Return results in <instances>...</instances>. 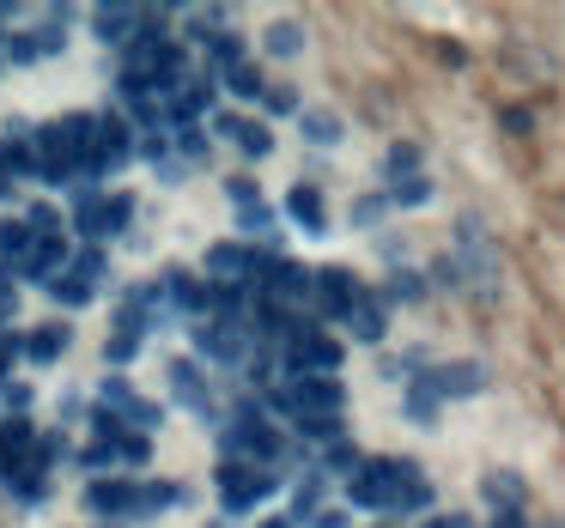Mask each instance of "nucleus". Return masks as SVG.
I'll return each mask as SVG.
<instances>
[{
	"label": "nucleus",
	"mask_w": 565,
	"mask_h": 528,
	"mask_svg": "<svg viewBox=\"0 0 565 528\" xmlns=\"http://www.w3.org/2000/svg\"><path fill=\"white\" fill-rule=\"evenodd\" d=\"M310 528H347V510H317V516H310Z\"/></svg>",
	"instance_id": "50"
},
{
	"label": "nucleus",
	"mask_w": 565,
	"mask_h": 528,
	"mask_svg": "<svg viewBox=\"0 0 565 528\" xmlns=\"http://www.w3.org/2000/svg\"><path fill=\"white\" fill-rule=\"evenodd\" d=\"M480 498H487L499 516H504V510H523V479H516L511 467H492V474L480 479Z\"/></svg>",
	"instance_id": "19"
},
{
	"label": "nucleus",
	"mask_w": 565,
	"mask_h": 528,
	"mask_svg": "<svg viewBox=\"0 0 565 528\" xmlns=\"http://www.w3.org/2000/svg\"><path fill=\"white\" fill-rule=\"evenodd\" d=\"M359 292H365V285H359L347 268H334V261H329V268H310V292L305 298H310V310H317V316H341Z\"/></svg>",
	"instance_id": "8"
},
{
	"label": "nucleus",
	"mask_w": 565,
	"mask_h": 528,
	"mask_svg": "<svg viewBox=\"0 0 565 528\" xmlns=\"http://www.w3.org/2000/svg\"><path fill=\"white\" fill-rule=\"evenodd\" d=\"M225 195H232L237 207H256V201H262V195H256V183H249V176H232V183H225Z\"/></svg>",
	"instance_id": "47"
},
{
	"label": "nucleus",
	"mask_w": 565,
	"mask_h": 528,
	"mask_svg": "<svg viewBox=\"0 0 565 528\" xmlns=\"http://www.w3.org/2000/svg\"><path fill=\"white\" fill-rule=\"evenodd\" d=\"M92 31H98L104 43H116V50H128L135 37H147V7H98V13H92Z\"/></svg>",
	"instance_id": "12"
},
{
	"label": "nucleus",
	"mask_w": 565,
	"mask_h": 528,
	"mask_svg": "<svg viewBox=\"0 0 565 528\" xmlns=\"http://www.w3.org/2000/svg\"><path fill=\"white\" fill-rule=\"evenodd\" d=\"M110 450H116V462H122V467H147L152 443L147 438H128V431H122V438H110Z\"/></svg>",
	"instance_id": "41"
},
{
	"label": "nucleus",
	"mask_w": 565,
	"mask_h": 528,
	"mask_svg": "<svg viewBox=\"0 0 565 528\" xmlns=\"http://www.w3.org/2000/svg\"><path fill=\"white\" fill-rule=\"evenodd\" d=\"M341 322H347V334H353V341H365V346H377L383 334H390V316H383V304L371 292H359L353 304L341 310Z\"/></svg>",
	"instance_id": "13"
},
{
	"label": "nucleus",
	"mask_w": 565,
	"mask_h": 528,
	"mask_svg": "<svg viewBox=\"0 0 565 528\" xmlns=\"http://www.w3.org/2000/svg\"><path fill=\"white\" fill-rule=\"evenodd\" d=\"M67 341H74V334H67L62 322H43V328L25 341V358H38V365H55V358L67 353Z\"/></svg>",
	"instance_id": "22"
},
{
	"label": "nucleus",
	"mask_w": 565,
	"mask_h": 528,
	"mask_svg": "<svg viewBox=\"0 0 565 528\" xmlns=\"http://www.w3.org/2000/svg\"><path fill=\"white\" fill-rule=\"evenodd\" d=\"M419 298H426V280L414 268H390V285H383L377 304H419Z\"/></svg>",
	"instance_id": "25"
},
{
	"label": "nucleus",
	"mask_w": 565,
	"mask_h": 528,
	"mask_svg": "<svg viewBox=\"0 0 565 528\" xmlns=\"http://www.w3.org/2000/svg\"><path fill=\"white\" fill-rule=\"evenodd\" d=\"M402 401H407V419H414V425H431V419H438V395H431V382L426 377H414V382H402Z\"/></svg>",
	"instance_id": "28"
},
{
	"label": "nucleus",
	"mask_w": 565,
	"mask_h": 528,
	"mask_svg": "<svg viewBox=\"0 0 565 528\" xmlns=\"http://www.w3.org/2000/svg\"><path fill=\"white\" fill-rule=\"evenodd\" d=\"M359 462H365V455H359L347 438H341V443H329V455H322V467H329V474H353ZM322 467H317V474H322Z\"/></svg>",
	"instance_id": "42"
},
{
	"label": "nucleus",
	"mask_w": 565,
	"mask_h": 528,
	"mask_svg": "<svg viewBox=\"0 0 565 528\" xmlns=\"http://www.w3.org/2000/svg\"><path fill=\"white\" fill-rule=\"evenodd\" d=\"M201 43H207V74L213 79L244 62V37H237V31H213V37H201Z\"/></svg>",
	"instance_id": "21"
},
{
	"label": "nucleus",
	"mask_w": 565,
	"mask_h": 528,
	"mask_svg": "<svg viewBox=\"0 0 565 528\" xmlns=\"http://www.w3.org/2000/svg\"><path fill=\"white\" fill-rule=\"evenodd\" d=\"M152 176H159V183H183V176H189V164L164 152V159H152Z\"/></svg>",
	"instance_id": "46"
},
{
	"label": "nucleus",
	"mask_w": 565,
	"mask_h": 528,
	"mask_svg": "<svg viewBox=\"0 0 565 528\" xmlns=\"http://www.w3.org/2000/svg\"><path fill=\"white\" fill-rule=\"evenodd\" d=\"M547 528H565V522H547Z\"/></svg>",
	"instance_id": "56"
},
{
	"label": "nucleus",
	"mask_w": 565,
	"mask_h": 528,
	"mask_svg": "<svg viewBox=\"0 0 565 528\" xmlns=\"http://www.w3.org/2000/svg\"><path fill=\"white\" fill-rule=\"evenodd\" d=\"M0 401L13 407V413H25V407H31V389H25V382H7V389H0Z\"/></svg>",
	"instance_id": "48"
},
{
	"label": "nucleus",
	"mask_w": 565,
	"mask_h": 528,
	"mask_svg": "<svg viewBox=\"0 0 565 528\" xmlns=\"http://www.w3.org/2000/svg\"><path fill=\"white\" fill-rule=\"evenodd\" d=\"M237 231H244L249 237V249H256V244H280V219H274V207H262V201H256V207H237Z\"/></svg>",
	"instance_id": "20"
},
{
	"label": "nucleus",
	"mask_w": 565,
	"mask_h": 528,
	"mask_svg": "<svg viewBox=\"0 0 565 528\" xmlns=\"http://www.w3.org/2000/svg\"><path fill=\"white\" fill-rule=\"evenodd\" d=\"M135 159V128H128V116H98V128H92V152H86V171L98 176H110V171H122V164Z\"/></svg>",
	"instance_id": "5"
},
{
	"label": "nucleus",
	"mask_w": 565,
	"mask_h": 528,
	"mask_svg": "<svg viewBox=\"0 0 565 528\" xmlns=\"http://www.w3.org/2000/svg\"><path fill=\"white\" fill-rule=\"evenodd\" d=\"M220 498H225V510H256L262 498H274L280 492V474L274 467H249V462H220Z\"/></svg>",
	"instance_id": "4"
},
{
	"label": "nucleus",
	"mask_w": 565,
	"mask_h": 528,
	"mask_svg": "<svg viewBox=\"0 0 565 528\" xmlns=\"http://www.w3.org/2000/svg\"><path fill=\"white\" fill-rule=\"evenodd\" d=\"M74 231L92 237V244H98V237H110V219H104V195H79V201H74Z\"/></svg>",
	"instance_id": "24"
},
{
	"label": "nucleus",
	"mask_w": 565,
	"mask_h": 528,
	"mask_svg": "<svg viewBox=\"0 0 565 528\" xmlns=\"http://www.w3.org/2000/svg\"><path fill=\"white\" fill-rule=\"evenodd\" d=\"M164 377H171V395L189 407V413H201L207 425H225V407L213 401V389H207V377H201L195 358H171V365H164Z\"/></svg>",
	"instance_id": "7"
},
{
	"label": "nucleus",
	"mask_w": 565,
	"mask_h": 528,
	"mask_svg": "<svg viewBox=\"0 0 565 528\" xmlns=\"http://www.w3.org/2000/svg\"><path fill=\"white\" fill-rule=\"evenodd\" d=\"M383 213H390V201H383V195H359V201H353V213H347V219H353L359 231H371V225H383Z\"/></svg>",
	"instance_id": "40"
},
{
	"label": "nucleus",
	"mask_w": 565,
	"mask_h": 528,
	"mask_svg": "<svg viewBox=\"0 0 565 528\" xmlns=\"http://www.w3.org/2000/svg\"><path fill=\"white\" fill-rule=\"evenodd\" d=\"M426 504H431V486H426V474H419V479H402V492H395L390 510L395 516H414V510H426Z\"/></svg>",
	"instance_id": "36"
},
{
	"label": "nucleus",
	"mask_w": 565,
	"mask_h": 528,
	"mask_svg": "<svg viewBox=\"0 0 565 528\" xmlns=\"http://www.w3.org/2000/svg\"><path fill=\"white\" fill-rule=\"evenodd\" d=\"M262 104H268L274 116H292L298 110V91L292 86H268V91H262Z\"/></svg>",
	"instance_id": "45"
},
{
	"label": "nucleus",
	"mask_w": 565,
	"mask_h": 528,
	"mask_svg": "<svg viewBox=\"0 0 565 528\" xmlns=\"http://www.w3.org/2000/svg\"><path fill=\"white\" fill-rule=\"evenodd\" d=\"M298 128H305L310 147H334L341 140V116L334 110H298Z\"/></svg>",
	"instance_id": "26"
},
{
	"label": "nucleus",
	"mask_w": 565,
	"mask_h": 528,
	"mask_svg": "<svg viewBox=\"0 0 565 528\" xmlns=\"http://www.w3.org/2000/svg\"><path fill=\"white\" fill-rule=\"evenodd\" d=\"M402 479H419V462H407V455H365V462L347 474V498L365 504V510H390Z\"/></svg>",
	"instance_id": "1"
},
{
	"label": "nucleus",
	"mask_w": 565,
	"mask_h": 528,
	"mask_svg": "<svg viewBox=\"0 0 565 528\" xmlns=\"http://www.w3.org/2000/svg\"><path fill=\"white\" fill-rule=\"evenodd\" d=\"M237 152H244V159H268V152H274V134L244 116V128H237Z\"/></svg>",
	"instance_id": "37"
},
{
	"label": "nucleus",
	"mask_w": 565,
	"mask_h": 528,
	"mask_svg": "<svg viewBox=\"0 0 565 528\" xmlns=\"http://www.w3.org/2000/svg\"><path fill=\"white\" fill-rule=\"evenodd\" d=\"M67 273L98 292V280H110V261H104V249H79V256H67Z\"/></svg>",
	"instance_id": "29"
},
{
	"label": "nucleus",
	"mask_w": 565,
	"mask_h": 528,
	"mask_svg": "<svg viewBox=\"0 0 565 528\" xmlns=\"http://www.w3.org/2000/svg\"><path fill=\"white\" fill-rule=\"evenodd\" d=\"M383 201H390V207H426V201H431V183H426V176H395Z\"/></svg>",
	"instance_id": "32"
},
{
	"label": "nucleus",
	"mask_w": 565,
	"mask_h": 528,
	"mask_svg": "<svg viewBox=\"0 0 565 528\" xmlns=\"http://www.w3.org/2000/svg\"><path fill=\"white\" fill-rule=\"evenodd\" d=\"M492 528H529V522H523V510H504V516H492Z\"/></svg>",
	"instance_id": "52"
},
{
	"label": "nucleus",
	"mask_w": 565,
	"mask_h": 528,
	"mask_svg": "<svg viewBox=\"0 0 565 528\" xmlns=\"http://www.w3.org/2000/svg\"><path fill=\"white\" fill-rule=\"evenodd\" d=\"M220 79H225V91H232V98H262V91H268V79H262L256 62H237L232 74H220Z\"/></svg>",
	"instance_id": "30"
},
{
	"label": "nucleus",
	"mask_w": 565,
	"mask_h": 528,
	"mask_svg": "<svg viewBox=\"0 0 565 528\" xmlns=\"http://www.w3.org/2000/svg\"><path fill=\"white\" fill-rule=\"evenodd\" d=\"M79 467H92V474H104V467H116V450H110V438H98L86 455H79Z\"/></svg>",
	"instance_id": "44"
},
{
	"label": "nucleus",
	"mask_w": 565,
	"mask_h": 528,
	"mask_svg": "<svg viewBox=\"0 0 565 528\" xmlns=\"http://www.w3.org/2000/svg\"><path fill=\"white\" fill-rule=\"evenodd\" d=\"M195 353L207 358V365H244V353H249V322H207V316H195Z\"/></svg>",
	"instance_id": "6"
},
{
	"label": "nucleus",
	"mask_w": 565,
	"mask_h": 528,
	"mask_svg": "<svg viewBox=\"0 0 565 528\" xmlns=\"http://www.w3.org/2000/svg\"><path fill=\"white\" fill-rule=\"evenodd\" d=\"M256 528H292V516H268V522H256Z\"/></svg>",
	"instance_id": "53"
},
{
	"label": "nucleus",
	"mask_w": 565,
	"mask_h": 528,
	"mask_svg": "<svg viewBox=\"0 0 565 528\" xmlns=\"http://www.w3.org/2000/svg\"><path fill=\"white\" fill-rule=\"evenodd\" d=\"M50 298H55V304H62V310H79V304H92V285H79L74 280V273H55V280H50Z\"/></svg>",
	"instance_id": "35"
},
{
	"label": "nucleus",
	"mask_w": 565,
	"mask_h": 528,
	"mask_svg": "<svg viewBox=\"0 0 565 528\" xmlns=\"http://www.w3.org/2000/svg\"><path fill=\"white\" fill-rule=\"evenodd\" d=\"M164 140H171V147L183 152V164H201V159H213V140L201 134V128H171Z\"/></svg>",
	"instance_id": "34"
},
{
	"label": "nucleus",
	"mask_w": 565,
	"mask_h": 528,
	"mask_svg": "<svg viewBox=\"0 0 565 528\" xmlns=\"http://www.w3.org/2000/svg\"><path fill=\"white\" fill-rule=\"evenodd\" d=\"M262 50H268V55H298V50H305V25H292V19H280V25H268V37H262Z\"/></svg>",
	"instance_id": "33"
},
{
	"label": "nucleus",
	"mask_w": 565,
	"mask_h": 528,
	"mask_svg": "<svg viewBox=\"0 0 565 528\" xmlns=\"http://www.w3.org/2000/svg\"><path fill=\"white\" fill-rule=\"evenodd\" d=\"M383 171H390V183H395V176H419V147H414V140H395L390 159H383Z\"/></svg>",
	"instance_id": "38"
},
{
	"label": "nucleus",
	"mask_w": 565,
	"mask_h": 528,
	"mask_svg": "<svg viewBox=\"0 0 565 528\" xmlns=\"http://www.w3.org/2000/svg\"><path fill=\"white\" fill-rule=\"evenodd\" d=\"M298 425V438H310V443H341V419L334 413H322V419H292Z\"/></svg>",
	"instance_id": "39"
},
{
	"label": "nucleus",
	"mask_w": 565,
	"mask_h": 528,
	"mask_svg": "<svg viewBox=\"0 0 565 528\" xmlns=\"http://www.w3.org/2000/svg\"><path fill=\"white\" fill-rule=\"evenodd\" d=\"M317 510H322V474L310 467V474L298 479V492H292V522H310Z\"/></svg>",
	"instance_id": "31"
},
{
	"label": "nucleus",
	"mask_w": 565,
	"mask_h": 528,
	"mask_svg": "<svg viewBox=\"0 0 565 528\" xmlns=\"http://www.w3.org/2000/svg\"><path fill=\"white\" fill-rule=\"evenodd\" d=\"M13 164H7V147H0V201H13Z\"/></svg>",
	"instance_id": "49"
},
{
	"label": "nucleus",
	"mask_w": 565,
	"mask_h": 528,
	"mask_svg": "<svg viewBox=\"0 0 565 528\" xmlns=\"http://www.w3.org/2000/svg\"><path fill=\"white\" fill-rule=\"evenodd\" d=\"M98 401H104V419H110L116 431L135 425V438H140V431H152V425L164 419V407L147 401V395H135V382H128V377H104Z\"/></svg>",
	"instance_id": "3"
},
{
	"label": "nucleus",
	"mask_w": 565,
	"mask_h": 528,
	"mask_svg": "<svg viewBox=\"0 0 565 528\" xmlns=\"http://www.w3.org/2000/svg\"><path fill=\"white\" fill-rule=\"evenodd\" d=\"M159 298H164L171 310H195V316H201V298H207V285H201L189 268H164V273H159Z\"/></svg>",
	"instance_id": "16"
},
{
	"label": "nucleus",
	"mask_w": 565,
	"mask_h": 528,
	"mask_svg": "<svg viewBox=\"0 0 565 528\" xmlns=\"http://www.w3.org/2000/svg\"><path fill=\"white\" fill-rule=\"evenodd\" d=\"M426 528H475V522H468V516L462 510H450V516H431V522Z\"/></svg>",
	"instance_id": "51"
},
{
	"label": "nucleus",
	"mask_w": 565,
	"mask_h": 528,
	"mask_svg": "<svg viewBox=\"0 0 565 528\" xmlns=\"http://www.w3.org/2000/svg\"><path fill=\"white\" fill-rule=\"evenodd\" d=\"M450 268H456V285H468L475 298H499V256L487 244H462L450 256Z\"/></svg>",
	"instance_id": "9"
},
{
	"label": "nucleus",
	"mask_w": 565,
	"mask_h": 528,
	"mask_svg": "<svg viewBox=\"0 0 565 528\" xmlns=\"http://www.w3.org/2000/svg\"><path fill=\"white\" fill-rule=\"evenodd\" d=\"M0 389H7V370H0Z\"/></svg>",
	"instance_id": "55"
},
{
	"label": "nucleus",
	"mask_w": 565,
	"mask_h": 528,
	"mask_svg": "<svg viewBox=\"0 0 565 528\" xmlns=\"http://www.w3.org/2000/svg\"><path fill=\"white\" fill-rule=\"evenodd\" d=\"M7 19H13V7H0V25H7Z\"/></svg>",
	"instance_id": "54"
},
{
	"label": "nucleus",
	"mask_w": 565,
	"mask_h": 528,
	"mask_svg": "<svg viewBox=\"0 0 565 528\" xmlns=\"http://www.w3.org/2000/svg\"><path fill=\"white\" fill-rule=\"evenodd\" d=\"M426 382H431L438 401H468V395L487 389V365H480V358H456V365H438Z\"/></svg>",
	"instance_id": "10"
},
{
	"label": "nucleus",
	"mask_w": 565,
	"mask_h": 528,
	"mask_svg": "<svg viewBox=\"0 0 565 528\" xmlns=\"http://www.w3.org/2000/svg\"><path fill=\"white\" fill-rule=\"evenodd\" d=\"M0 486H7V492H13V498L19 504H43V492H50V474H38V467H13V474H7V479H0Z\"/></svg>",
	"instance_id": "27"
},
{
	"label": "nucleus",
	"mask_w": 565,
	"mask_h": 528,
	"mask_svg": "<svg viewBox=\"0 0 565 528\" xmlns=\"http://www.w3.org/2000/svg\"><path fill=\"white\" fill-rule=\"evenodd\" d=\"M86 510L98 516V522H128V510H135V479H128V474L92 479V486H86Z\"/></svg>",
	"instance_id": "11"
},
{
	"label": "nucleus",
	"mask_w": 565,
	"mask_h": 528,
	"mask_svg": "<svg viewBox=\"0 0 565 528\" xmlns=\"http://www.w3.org/2000/svg\"><path fill=\"white\" fill-rule=\"evenodd\" d=\"M135 353H140V341H135V334H110V341H104V358H110V365H128Z\"/></svg>",
	"instance_id": "43"
},
{
	"label": "nucleus",
	"mask_w": 565,
	"mask_h": 528,
	"mask_svg": "<svg viewBox=\"0 0 565 528\" xmlns=\"http://www.w3.org/2000/svg\"><path fill=\"white\" fill-rule=\"evenodd\" d=\"M67 19H74L67 7H50V13H43V25L31 31V50H38V62H43V55H55V50L67 43Z\"/></svg>",
	"instance_id": "23"
},
{
	"label": "nucleus",
	"mask_w": 565,
	"mask_h": 528,
	"mask_svg": "<svg viewBox=\"0 0 565 528\" xmlns=\"http://www.w3.org/2000/svg\"><path fill=\"white\" fill-rule=\"evenodd\" d=\"M286 213H292V219L305 225L310 237L329 231V207H322V188H317V183H298L292 195H286Z\"/></svg>",
	"instance_id": "18"
},
{
	"label": "nucleus",
	"mask_w": 565,
	"mask_h": 528,
	"mask_svg": "<svg viewBox=\"0 0 565 528\" xmlns=\"http://www.w3.org/2000/svg\"><path fill=\"white\" fill-rule=\"evenodd\" d=\"M268 401L280 407V413H292V419H322V413L341 419L347 389H341L334 377H280V382L268 389Z\"/></svg>",
	"instance_id": "2"
},
{
	"label": "nucleus",
	"mask_w": 565,
	"mask_h": 528,
	"mask_svg": "<svg viewBox=\"0 0 565 528\" xmlns=\"http://www.w3.org/2000/svg\"><path fill=\"white\" fill-rule=\"evenodd\" d=\"M31 450H38V425L31 419H7L0 425V479L13 474V467H25Z\"/></svg>",
	"instance_id": "14"
},
{
	"label": "nucleus",
	"mask_w": 565,
	"mask_h": 528,
	"mask_svg": "<svg viewBox=\"0 0 565 528\" xmlns=\"http://www.w3.org/2000/svg\"><path fill=\"white\" fill-rule=\"evenodd\" d=\"M207 273H213V285H244L249 292V249L244 244H213L207 249Z\"/></svg>",
	"instance_id": "15"
},
{
	"label": "nucleus",
	"mask_w": 565,
	"mask_h": 528,
	"mask_svg": "<svg viewBox=\"0 0 565 528\" xmlns=\"http://www.w3.org/2000/svg\"><path fill=\"white\" fill-rule=\"evenodd\" d=\"M171 504H183V486H171V479H135V510H128V522H147V516L171 510Z\"/></svg>",
	"instance_id": "17"
}]
</instances>
